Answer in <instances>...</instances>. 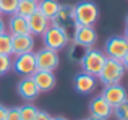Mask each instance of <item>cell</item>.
Segmentation results:
<instances>
[{"mask_svg":"<svg viewBox=\"0 0 128 120\" xmlns=\"http://www.w3.org/2000/svg\"><path fill=\"white\" fill-rule=\"evenodd\" d=\"M125 66L120 60H114V58H107L104 63L100 73L97 75V78L100 80L104 86L107 84H118L125 76Z\"/></svg>","mask_w":128,"mask_h":120,"instance_id":"1","label":"cell"},{"mask_svg":"<svg viewBox=\"0 0 128 120\" xmlns=\"http://www.w3.org/2000/svg\"><path fill=\"white\" fill-rule=\"evenodd\" d=\"M106 60H107V57H106L104 52L91 47V49H86V52H84V55H83V58L80 60V63H81L83 73H88V75L97 78V75L100 73Z\"/></svg>","mask_w":128,"mask_h":120,"instance_id":"2","label":"cell"},{"mask_svg":"<svg viewBox=\"0 0 128 120\" xmlns=\"http://www.w3.org/2000/svg\"><path fill=\"white\" fill-rule=\"evenodd\" d=\"M44 39V47L52 49V50H62L63 47H66L70 42V34L62 28H57V26L50 24L49 28L44 31L42 34Z\"/></svg>","mask_w":128,"mask_h":120,"instance_id":"3","label":"cell"},{"mask_svg":"<svg viewBox=\"0 0 128 120\" xmlns=\"http://www.w3.org/2000/svg\"><path fill=\"white\" fill-rule=\"evenodd\" d=\"M75 6V18H76V24L81 26H94V23L99 18V8L94 2H80Z\"/></svg>","mask_w":128,"mask_h":120,"instance_id":"4","label":"cell"},{"mask_svg":"<svg viewBox=\"0 0 128 120\" xmlns=\"http://www.w3.org/2000/svg\"><path fill=\"white\" fill-rule=\"evenodd\" d=\"M50 24L57 28L65 29L66 32L73 31L76 26V18H75V6L73 5H62L60 3L55 16L50 20Z\"/></svg>","mask_w":128,"mask_h":120,"instance_id":"5","label":"cell"},{"mask_svg":"<svg viewBox=\"0 0 128 120\" xmlns=\"http://www.w3.org/2000/svg\"><path fill=\"white\" fill-rule=\"evenodd\" d=\"M128 52V39L125 36H114V38L107 39L106 42V57L107 58H114V60H120L126 55Z\"/></svg>","mask_w":128,"mask_h":120,"instance_id":"6","label":"cell"},{"mask_svg":"<svg viewBox=\"0 0 128 120\" xmlns=\"http://www.w3.org/2000/svg\"><path fill=\"white\" fill-rule=\"evenodd\" d=\"M34 55H36V66H38V70L54 72L60 65V57H58V52L57 50L44 47L39 52H36Z\"/></svg>","mask_w":128,"mask_h":120,"instance_id":"7","label":"cell"},{"mask_svg":"<svg viewBox=\"0 0 128 120\" xmlns=\"http://www.w3.org/2000/svg\"><path fill=\"white\" fill-rule=\"evenodd\" d=\"M73 42L84 49H91L97 42V32L94 26H81L76 24L73 29Z\"/></svg>","mask_w":128,"mask_h":120,"instance_id":"8","label":"cell"},{"mask_svg":"<svg viewBox=\"0 0 128 120\" xmlns=\"http://www.w3.org/2000/svg\"><path fill=\"white\" fill-rule=\"evenodd\" d=\"M12 68L15 70L18 75H21V76H31L32 73L38 70V66H36V55H34V52H28V54L16 55L15 60L12 62Z\"/></svg>","mask_w":128,"mask_h":120,"instance_id":"9","label":"cell"},{"mask_svg":"<svg viewBox=\"0 0 128 120\" xmlns=\"http://www.w3.org/2000/svg\"><path fill=\"white\" fill-rule=\"evenodd\" d=\"M34 50V36L32 34H16L12 36V55L28 54Z\"/></svg>","mask_w":128,"mask_h":120,"instance_id":"10","label":"cell"},{"mask_svg":"<svg viewBox=\"0 0 128 120\" xmlns=\"http://www.w3.org/2000/svg\"><path fill=\"white\" fill-rule=\"evenodd\" d=\"M100 96H102L112 107H117L120 102H123L126 99V89L123 88L120 83L118 84H107V86H104V91H102Z\"/></svg>","mask_w":128,"mask_h":120,"instance_id":"11","label":"cell"},{"mask_svg":"<svg viewBox=\"0 0 128 120\" xmlns=\"http://www.w3.org/2000/svg\"><path fill=\"white\" fill-rule=\"evenodd\" d=\"M89 112H91V115H96V117H100L104 120H109L114 115V107L102 96H96L89 102Z\"/></svg>","mask_w":128,"mask_h":120,"instance_id":"12","label":"cell"},{"mask_svg":"<svg viewBox=\"0 0 128 120\" xmlns=\"http://www.w3.org/2000/svg\"><path fill=\"white\" fill-rule=\"evenodd\" d=\"M28 28H29V34L32 36H42L44 31L50 26V20L46 18L39 10H36L31 16H28Z\"/></svg>","mask_w":128,"mask_h":120,"instance_id":"13","label":"cell"},{"mask_svg":"<svg viewBox=\"0 0 128 120\" xmlns=\"http://www.w3.org/2000/svg\"><path fill=\"white\" fill-rule=\"evenodd\" d=\"M31 76H32V80H34V83L38 84V88H39L41 92L52 91V89L55 88V84H57V78H55V75H54V72L36 70Z\"/></svg>","mask_w":128,"mask_h":120,"instance_id":"14","label":"cell"},{"mask_svg":"<svg viewBox=\"0 0 128 120\" xmlns=\"http://www.w3.org/2000/svg\"><path fill=\"white\" fill-rule=\"evenodd\" d=\"M16 89H18L20 98L24 99V101H34L41 94V91H39L38 84L34 83L32 76H23V80L18 83V88Z\"/></svg>","mask_w":128,"mask_h":120,"instance_id":"15","label":"cell"},{"mask_svg":"<svg viewBox=\"0 0 128 120\" xmlns=\"http://www.w3.org/2000/svg\"><path fill=\"white\" fill-rule=\"evenodd\" d=\"M73 84H75V89L80 92V94H89V92L94 91L96 88V76H91L88 73H80V75L75 76L73 80Z\"/></svg>","mask_w":128,"mask_h":120,"instance_id":"16","label":"cell"},{"mask_svg":"<svg viewBox=\"0 0 128 120\" xmlns=\"http://www.w3.org/2000/svg\"><path fill=\"white\" fill-rule=\"evenodd\" d=\"M6 29H8L6 32H8V34H12V36H16V34H29L28 20L15 13V15L10 16V21H8Z\"/></svg>","mask_w":128,"mask_h":120,"instance_id":"17","label":"cell"},{"mask_svg":"<svg viewBox=\"0 0 128 120\" xmlns=\"http://www.w3.org/2000/svg\"><path fill=\"white\" fill-rule=\"evenodd\" d=\"M58 6H60L58 0H38V10L49 20H52L55 16Z\"/></svg>","mask_w":128,"mask_h":120,"instance_id":"18","label":"cell"},{"mask_svg":"<svg viewBox=\"0 0 128 120\" xmlns=\"http://www.w3.org/2000/svg\"><path fill=\"white\" fill-rule=\"evenodd\" d=\"M36 10H38V2H34V0H20L18 8H16V15L23 16V18H28Z\"/></svg>","mask_w":128,"mask_h":120,"instance_id":"19","label":"cell"},{"mask_svg":"<svg viewBox=\"0 0 128 120\" xmlns=\"http://www.w3.org/2000/svg\"><path fill=\"white\" fill-rule=\"evenodd\" d=\"M20 0H0V12L2 15H15Z\"/></svg>","mask_w":128,"mask_h":120,"instance_id":"20","label":"cell"},{"mask_svg":"<svg viewBox=\"0 0 128 120\" xmlns=\"http://www.w3.org/2000/svg\"><path fill=\"white\" fill-rule=\"evenodd\" d=\"M0 54L12 55V34H8V32L0 34Z\"/></svg>","mask_w":128,"mask_h":120,"instance_id":"21","label":"cell"},{"mask_svg":"<svg viewBox=\"0 0 128 120\" xmlns=\"http://www.w3.org/2000/svg\"><path fill=\"white\" fill-rule=\"evenodd\" d=\"M20 109V117L21 120H34L36 114L39 112V109H36V106L32 104H26L23 107H18Z\"/></svg>","mask_w":128,"mask_h":120,"instance_id":"22","label":"cell"},{"mask_svg":"<svg viewBox=\"0 0 128 120\" xmlns=\"http://www.w3.org/2000/svg\"><path fill=\"white\" fill-rule=\"evenodd\" d=\"M114 115H115L118 120L128 118V98L123 102H120L117 107H114Z\"/></svg>","mask_w":128,"mask_h":120,"instance_id":"23","label":"cell"},{"mask_svg":"<svg viewBox=\"0 0 128 120\" xmlns=\"http://www.w3.org/2000/svg\"><path fill=\"white\" fill-rule=\"evenodd\" d=\"M12 55H2L0 54V76L6 75L12 70Z\"/></svg>","mask_w":128,"mask_h":120,"instance_id":"24","label":"cell"},{"mask_svg":"<svg viewBox=\"0 0 128 120\" xmlns=\"http://www.w3.org/2000/svg\"><path fill=\"white\" fill-rule=\"evenodd\" d=\"M5 120H21V117H20V109H18V107L6 109Z\"/></svg>","mask_w":128,"mask_h":120,"instance_id":"25","label":"cell"},{"mask_svg":"<svg viewBox=\"0 0 128 120\" xmlns=\"http://www.w3.org/2000/svg\"><path fill=\"white\" fill-rule=\"evenodd\" d=\"M34 120H52V115H49L46 110H39L38 114H36Z\"/></svg>","mask_w":128,"mask_h":120,"instance_id":"26","label":"cell"},{"mask_svg":"<svg viewBox=\"0 0 128 120\" xmlns=\"http://www.w3.org/2000/svg\"><path fill=\"white\" fill-rule=\"evenodd\" d=\"M5 115H6V107L0 104V120H5Z\"/></svg>","mask_w":128,"mask_h":120,"instance_id":"27","label":"cell"},{"mask_svg":"<svg viewBox=\"0 0 128 120\" xmlns=\"http://www.w3.org/2000/svg\"><path fill=\"white\" fill-rule=\"evenodd\" d=\"M3 32H6V24L2 20V16H0V34H3Z\"/></svg>","mask_w":128,"mask_h":120,"instance_id":"28","label":"cell"},{"mask_svg":"<svg viewBox=\"0 0 128 120\" xmlns=\"http://www.w3.org/2000/svg\"><path fill=\"white\" fill-rule=\"evenodd\" d=\"M122 63H123V66H125V70H128V52H126V55L122 58Z\"/></svg>","mask_w":128,"mask_h":120,"instance_id":"29","label":"cell"},{"mask_svg":"<svg viewBox=\"0 0 128 120\" xmlns=\"http://www.w3.org/2000/svg\"><path fill=\"white\" fill-rule=\"evenodd\" d=\"M125 38L128 39V16H126V21H125Z\"/></svg>","mask_w":128,"mask_h":120,"instance_id":"30","label":"cell"},{"mask_svg":"<svg viewBox=\"0 0 128 120\" xmlns=\"http://www.w3.org/2000/svg\"><path fill=\"white\" fill-rule=\"evenodd\" d=\"M86 120H104V118H100V117H96V115H89Z\"/></svg>","mask_w":128,"mask_h":120,"instance_id":"31","label":"cell"},{"mask_svg":"<svg viewBox=\"0 0 128 120\" xmlns=\"http://www.w3.org/2000/svg\"><path fill=\"white\" fill-rule=\"evenodd\" d=\"M52 120H68V118H65V117H52Z\"/></svg>","mask_w":128,"mask_h":120,"instance_id":"32","label":"cell"},{"mask_svg":"<svg viewBox=\"0 0 128 120\" xmlns=\"http://www.w3.org/2000/svg\"><path fill=\"white\" fill-rule=\"evenodd\" d=\"M0 16H2V12H0Z\"/></svg>","mask_w":128,"mask_h":120,"instance_id":"33","label":"cell"},{"mask_svg":"<svg viewBox=\"0 0 128 120\" xmlns=\"http://www.w3.org/2000/svg\"><path fill=\"white\" fill-rule=\"evenodd\" d=\"M34 2H38V0H34Z\"/></svg>","mask_w":128,"mask_h":120,"instance_id":"34","label":"cell"},{"mask_svg":"<svg viewBox=\"0 0 128 120\" xmlns=\"http://www.w3.org/2000/svg\"><path fill=\"white\" fill-rule=\"evenodd\" d=\"M125 120H128V118H125Z\"/></svg>","mask_w":128,"mask_h":120,"instance_id":"35","label":"cell"}]
</instances>
